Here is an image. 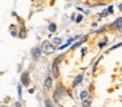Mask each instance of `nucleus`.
<instances>
[{
  "mask_svg": "<svg viewBox=\"0 0 122 107\" xmlns=\"http://www.w3.org/2000/svg\"><path fill=\"white\" fill-rule=\"evenodd\" d=\"M67 95V90L63 88V86H56L55 90H54V101L55 102H59L63 99V97Z\"/></svg>",
  "mask_w": 122,
  "mask_h": 107,
  "instance_id": "1",
  "label": "nucleus"
},
{
  "mask_svg": "<svg viewBox=\"0 0 122 107\" xmlns=\"http://www.w3.org/2000/svg\"><path fill=\"white\" fill-rule=\"evenodd\" d=\"M41 48H42V51L45 52V54H53V52L55 51V47H54V44L51 43V42H49V41H43Z\"/></svg>",
  "mask_w": 122,
  "mask_h": 107,
  "instance_id": "2",
  "label": "nucleus"
},
{
  "mask_svg": "<svg viewBox=\"0 0 122 107\" xmlns=\"http://www.w3.org/2000/svg\"><path fill=\"white\" fill-rule=\"evenodd\" d=\"M20 82H21L22 86H29L30 84V76H29V72H22L21 73V77H20Z\"/></svg>",
  "mask_w": 122,
  "mask_h": 107,
  "instance_id": "3",
  "label": "nucleus"
},
{
  "mask_svg": "<svg viewBox=\"0 0 122 107\" xmlns=\"http://www.w3.org/2000/svg\"><path fill=\"white\" fill-rule=\"evenodd\" d=\"M110 28L117 31H122V17H118L110 23Z\"/></svg>",
  "mask_w": 122,
  "mask_h": 107,
  "instance_id": "4",
  "label": "nucleus"
},
{
  "mask_svg": "<svg viewBox=\"0 0 122 107\" xmlns=\"http://www.w3.org/2000/svg\"><path fill=\"white\" fill-rule=\"evenodd\" d=\"M42 48H41V47H34V48L32 50V51H30V54H32V57L34 60H38L41 57V55H42Z\"/></svg>",
  "mask_w": 122,
  "mask_h": 107,
  "instance_id": "5",
  "label": "nucleus"
},
{
  "mask_svg": "<svg viewBox=\"0 0 122 107\" xmlns=\"http://www.w3.org/2000/svg\"><path fill=\"white\" fill-rule=\"evenodd\" d=\"M51 76L55 78L59 77V74H61V72H59V64H56V63H53L51 64Z\"/></svg>",
  "mask_w": 122,
  "mask_h": 107,
  "instance_id": "6",
  "label": "nucleus"
},
{
  "mask_svg": "<svg viewBox=\"0 0 122 107\" xmlns=\"http://www.w3.org/2000/svg\"><path fill=\"white\" fill-rule=\"evenodd\" d=\"M87 39H88V34H85V35H83L81 38H80V41H77L76 43H74V44H72V46H71V50H76L77 47H80V46H81V44L84 43L85 41H87Z\"/></svg>",
  "mask_w": 122,
  "mask_h": 107,
  "instance_id": "7",
  "label": "nucleus"
},
{
  "mask_svg": "<svg viewBox=\"0 0 122 107\" xmlns=\"http://www.w3.org/2000/svg\"><path fill=\"white\" fill-rule=\"evenodd\" d=\"M83 78H84V74H83V73H79V74H77L76 77L74 78V82H72V86H74V88H76L77 85H80V84L83 82Z\"/></svg>",
  "mask_w": 122,
  "mask_h": 107,
  "instance_id": "8",
  "label": "nucleus"
},
{
  "mask_svg": "<svg viewBox=\"0 0 122 107\" xmlns=\"http://www.w3.org/2000/svg\"><path fill=\"white\" fill-rule=\"evenodd\" d=\"M43 86H45L46 89H50L51 86H53V77L51 76H46L45 77V84H43Z\"/></svg>",
  "mask_w": 122,
  "mask_h": 107,
  "instance_id": "9",
  "label": "nucleus"
},
{
  "mask_svg": "<svg viewBox=\"0 0 122 107\" xmlns=\"http://www.w3.org/2000/svg\"><path fill=\"white\" fill-rule=\"evenodd\" d=\"M49 31H50V33H55L56 31V23L55 22H50L49 23Z\"/></svg>",
  "mask_w": 122,
  "mask_h": 107,
  "instance_id": "10",
  "label": "nucleus"
},
{
  "mask_svg": "<svg viewBox=\"0 0 122 107\" xmlns=\"http://www.w3.org/2000/svg\"><path fill=\"white\" fill-rule=\"evenodd\" d=\"M45 107H56V106H55V103H54L51 99L46 98V99H45Z\"/></svg>",
  "mask_w": 122,
  "mask_h": 107,
  "instance_id": "11",
  "label": "nucleus"
},
{
  "mask_svg": "<svg viewBox=\"0 0 122 107\" xmlns=\"http://www.w3.org/2000/svg\"><path fill=\"white\" fill-rule=\"evenodd\" d=\"M88 94H89V91H88V90H83L81 93H80V99H81V101L84 102V101H85V98L88 97Z\"/></svg>",
  "mask_w": 122,
  "mask_h": 107,
  "instance_id": "12",
  "label": "nucleus"
},
{
  "mask_svg": "<svg viewBox=\"0 0 122 107\" xmlns=\"http://www.w3.org/2000/svg\"><path fill=\"white\" fill-rule=\"evenodd\" d=\"M17 93H19V98L22 99V85H21V84L17 85Z\"/></svg>",
  "mask_w": 122,
  "mask_h": 107,
  "instance_id": "13",
  "label": "nucleus"
},
{
  "mask_svg": "<svg viewBox=\"0 0 122 107\" xmlns=\"http://www.w3.org/2000/svg\"><path fill=\"white\" fill-rule=\"evenodd\" d=\"M53 43H54V44H56V46H59V47H61L62 38H61V37H56V38H54V39H53Z\"/></svg>",
  "mask_w": 122,
  "mask_h": 107,
  "instance_id": "14",
  "label": "nucleus"
},
{
  "mask_svg": "<svg viewBox=\"0 0 122 107\" xmlns=\"http://www.w3.org/2000/svg\"><path fill=\"white\" fill-rule=\"evenodd\" d=\"M91 106H92V101L91 99H85L83 102V107H91Z\"/></svg>",
  "mask_w": 122,
  "mask_h": 107,
  "instance_id": "15",
  "label": "nucleus"
},
{
  "mask_svg": "<svg viewBox=\"0 0 122 107\" xmlns=\"http://www.w3.org/2000/svg\"><path fill=\"white\" fill-rule=\"evenodd\" d=\"M106 42H108V38H106V37H104L102 42H100V43H98V47H100V48H102V47H105V46H106Z\"/></svg>",
  "mask_w": 122,
  "mask_h": 107,
  "instance_id": "16",
  "label": "nucleus"
},
{
  "mask_svg": "<svg viewBox=\"0 0 122 107\" xmlns=\"http://www.w3.org/2000/svg\"><path fill=\"white\" fill-rule=\"evenodd\" d=\"M19 37H20V38H25V37H26V30H25V28H21Z\"/></svg>",
  "mask_w": 122,
  "mask_h": 107,
  "instance_id": "17",
  "label": "nucleus"
},
{
  "mask_svg": "<svg viewBox=\"0 0 122 107\" xmlns=\"http://www.w3.org/2000/svg\"><path fill=\"white\" fill-rule=\"evenodd\" d=\"M64 59V55H61V56L55 57V60H54V63H56V64H61V61Z\"/></svg>",
  "mask_w": 122,
  "mask_h": 107,
  "instance_id": "18",
  "label": "nucleus"
},
{
  "mask_svg": "<svg viewBox=\"0 0 122 107\" xmlns=\"http://www.w3.org/2000/svg\"><path fill=\"white\" fill-rule=\"evenodd\" d=\"M81 21H83V16H81V14H77V16H76V20H75V22L80 23Z\"/></svg>",
  "mask_w": 122,
  "mask_h": 107,
  "instance_id": "19",
  "label": "nucleus"
},
{
  "mask_svg": "<svg viewBox=\"0 0 122 107\" xmlns=\"http://www.w3.org/2000/svg\"><path fill=\"white\" fill-rule=\"evenodd\" d=\"M106 14H109V13H108V10H105V9H104L101 13H98V17H105Z\"/></svg>",
  "mask_w": 122,
  "mask_h": 107,
  "instance_id": "20",
  "label": "nucleus"
},
{
  "mask_svg": "<svg viewBox=\"0 0 122 107\" xmlns=\"http://www.w3.org/2000/svg\"><path fill=\"white\" fill-rule=\"evenodd\" d=\"M121 46H122V42H119V43H117V44H114V46L110 47V51H112V50H114V48H118V47H121Z\"/></svg>",
  "mask_w": 122,
  "mask_h": 107,
  "instance_id": "21",
  "label": "nucleus"
},
{
  "mask_svg": "<svg viewBox=\"0 0 122 107\" xmlns=\"http://www.w3.org/2000/svg\"><path fill=\"white\" fill-rule=\"evenodd\" d=\"M80 51H81V57H84V55L87 54V51H88V50H87V47H83V48L80 50Z\"/></svg>",
  "mask_w": 122,
  "mask_h": 107,
  "instance_id": "22",
  "label": "nucleus"
},
{
  "mask_svg": "<svg viewBox=\"0 0 122 107\" xmlns=\"http://www.w3.org/2000/svg\"><path fill=\"white\" fill-rule=\"evenodd\" d=\"M106 10H108V13H109V14H110V13H113V12H114V10H113V5H109V7H108V9H106Z\"/></svg>",
  "mask_w": 122,
  "mask_h": 107,
  "instance_id": "23",
  "label": "nucleus"
},
{
  "mask_svg": "<svg viewBox=\"0 0 122 107\" xmlns=\"http://www.w3.org/2000/svg\"><path fill=\"white\" fill-rule=\"evenodd\" d=\"M15 107H21V102H16V103H15Z\"/></svg>",
  "mask_w": 122,
  "mask_h": 107,
  "instance_id": "24",
  "label": "nucleus"
},
{
  "mask_svg": "<svg viewBox=\"0 0 122 107\" xmlns=\"http://www.w3.org/2000/svg\"><path fill=\"white\" fill-rule=\"evenodd\" d=\"M29 93H30V94H33V93H34V89H33V88H32V89H29Z\"/></svg>",
  "mask_w": 122,
  "mask_h": 107,
  "instance_id": "25",
  "label": "nucleus"
},
{
  "mask_svg": "<svg viewBox=\"0 0 122 107\" xmlns=\"http://www.w3.org/2000/svg\"><path fill=\"white\" fill-rule=\"evenodd\" d=\"M118 8H119V10H122V3H121V4L118 5Z\"/></svg>",
  "mask_w": 122,
  "mask_h": 107,
  "instance_id": "26",
  "label": "nucleus"
},
{
  "mask_svg": "<svg viewBox=\"0 0 122 107\" xmlns=\"http://www.w3.org/2000/svg\"><path fill=\"white\" fill-rule=\"evenodd\" d=\"M3 107H7V106H3Z\"/></svg>",
  "mask_w": 122,
  "mask_h": 107,
  "instance_id": "27",
  "label": "nucleus"
}]
</instances>
